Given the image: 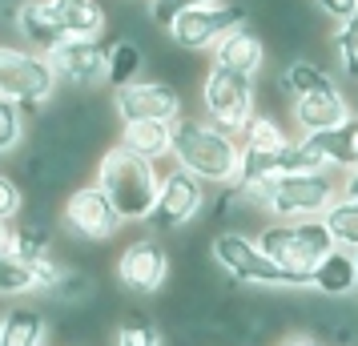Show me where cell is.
<instances>
[{"instance_id": "1", "label": "cell", "mask_w": 358, "mask_h": 346, "mask_svg": "<svg viewBox=\"0 0 358 346\" xmlns=\"http://www.w3.org/2000/svg\"><path fill=\"white\" fill-rule=\"evenodd\" d=\"M250 206L270 210L274 222H302V217H322L326 206L342 194L338 178L330 169L318 173H282L258 185H234Z\"/></svg>"}, {"instance_id": "2", "label": "cell", "mask_w": 358, "mask_h": 346, "mask_svg": "<svg viewBox=\"0 0 358 346\" xmlns=\"http://www.w3.org/2000/svg\"><path fill=\"white\" fill-rule=\"evenodd\" d=\"M173 161L201 178L206 185H234L238 178V161H242V145L238 137L213 129L210 121L197 117H178L173 121Z\"/></svg>"}, {"instance_id": "3", "label": "cell", "mask_w": 358, "mask_h": 346, "mask_svg": "<svg viewBox=\"0 0 358 346\" xmlns=\"http://www.w3.org/2000/svg\"><path fill=\"white\" fill-rule=\"evenodd\" d=\"M97 185L105 189V198L113 201V210L121 214V222H149L153 201H157L162 173L153 169V161L133 157L129 149L113 145L109 153H101Z\"/></svg>"}, {"instance_id": "4", "label": "cell", "mask_w": 358, "mask_h": 346, "mask_svg": "<svg viewBox=\"0 0 358 346\" xmlns=\"http://www.w3.org/2000/svg\"><path fill=\"white\" fill-rule=\"evenodd\" d=\"M210 254L217 270H226L234 282L242 286H274V290H298V286H310L306 274H290L266 254V250L242 230H217L210 242Z\"/></svg>"}, {"instance_id": "5", "label": "cell", "mask_w": 358, "mask_h": 346, "mask_svg": "<svg viewBox=\"0 0 358 346\" xmlns=\"http://www.w3.org/2000/svg\"><path fill=\"white\" fill-rule=\"evenodd\" d=\"M282 270L290 274H314V266L334 250V238L322 226V217H302V222H270L254 238Z\"/></svg>"}, {"instance_id": "6", "label": "cell", "mask_w": 358, "mask_h": 346, "mask_svg": "<svg viewBox=\"0 0 358 346\" xmlns=\"http://www.w3.org/2000/svg\"><path fill=\"white\" fill-rule=\"evenodd\" d=\"M201 105H206V121L213 129L238 137L242 125L254 117V77L213 65L201 85Z\"/></svg>"}, {"instance_id": "7", "label": "cell", "mask_w": 358, "mask_h": 346, "mask_svg": "<svg viewBox=\"0 0 358 346\" xmlns=\"http://www.w3.org/2000/svg\"><path fill=\"white\" fill-rule=\"evenodd\" d=\"M57 93V73L49 57L0 45V101H17L20 109H36Z\"/></svg>"}, {"instance_id": "8", "label": "cell", "mask_w": 358, "mask_h": 346, "mask_svg": "<svg viewBox=\"0 0 358 346\" xmlns=\"http://www.w3.org/2000/svg\"><path fill=\"white\" fill-rule=\"evenodd\" d=\"M250 13H245L242 4H226V0H213V4H201V8H189V13H181L173 17L169 24V41L185 52H201V49H213L229 29H238L245 24Z\"/></svg>"}, {"instance_id": "9", "label": "cell", "mask_w": 358, "mask_h": 346, "mask_svg": "<svg viewBox=\"0 0 358 346\" xmlns=\"http://www.w3.org/2000/svg\"><path fill=\"white\" fill-rule=\"evenodd\" d=\"M206 210V182L194 178V173H185V169H173V173H165L162 185H157V201H153V214L149 222L157 226V230H181V226H189L194 217H201Z\"/></svg>"}, {"instance_id": "10", "label": "cell", "mask_w": 358, "mask_h": 346, "mask_svg": "<svg viewBox=\"0 0 358 346\" xmlns=\"http://www.w3.org/2000/svg\"><path fill=\"white\" fill-rule=\"evenodd\" d=\"M65 226L85 242H109L121 230V214L113 210V201L105 198V189L97 182L73 189L65 201Z\"/></svg>"}, {"instance_id": "11", "label": "cell", "mask_w": 358, "mask_h": 346, "mask_svg": "<svg viewBox=\"0 0 358 346\" xmlns=\"http://www.w3.org/2000/svg\"><path fill=\"white\" fill-rule=\"evenodd\" d=\"M169 250L165 242L157 238H141V242H133V246L121 250V258H117V278L125 290L133 294H157L165 282H169Z\"/></svg>"}, {"instance_id": "12", "label": "cell", "mask_w": 358, "mask_h": 346, "mask_svg": "<svg viewBox=\"0 0 358 346\" xmlns=\"http://www.w3.org/2000/svg\"><path fill=\"white\" fill-rule=\"evenodd\" d=\"M113 105L121 121H178L181 97L173 85L165 81H133L125 89H113Z\"/></svg>"}, {"instance_id": "13", "label": "cell", "mask_w": 358, "mask_h": 346, "mask_svg": "<svg viewBox=\"0 0 358 346\" xmlns=\"http://www.w3.org/2000/svg\"><path fill=\"white\" fill-rule=\"evenodd\" d=\"M49 65L57 81L69 85H97L105 81V65H109V49L97 36H65L57 49L49 52Z\"/></svg>"}, {"instance_id": "14", "label": "cell", "mask_w": 358, "mask_h": 346, "mask_svg": "<svg viewBox=\"0 0 358 346\" xmlns=\"http://www.w3.org/2000/svg\"><path fill=\"white\" fill-rule=\"evenodd\" d=\"M290 113H294V125L302 133H322V129L342 125V121H350V105L338 93V85H330V89L306 93V97H294Z\"/></svg>"}, {"instance_id": "15", "label": "cell", "mask_w": 358, "mask_h": 346, "mask_svg": "<svg viewBox=\"0 0 358 346\" xmlns=\"http://www.w3.org/2000/svg\"><path fill=\"white\" fill-rule=\"evenodd\" d=\"M266 61V49H262V36L250 29V24H238L229 29L217 45H213V65L217 69H229V73H245L254 77Z\"/></svg>"}, {"instance_id": "16", "label": "cell", "mask_w": 358, "mask_h": 346, "mask_svg": "<svg viewBox=\"0 0 358 346\" xmlns=\"http://www.w3.org/2000/svg\"><path fill=\"white\" fill-rule=\"evenodd\" d=\"M17 29L24 36V45H33V52H41V57H49L65 41V33H61V24H57V17H52V8H49V0H24L17 8Z\"/></svg>"}, {"instance_id": "17", "label": "cell", "mask_w": 358, "mask_h": 346, "mask_svg": "<svg viewBox=\"0 0 358 346\" xmlns=\"http://www.w3.org/2000/svg\"><path fill=\"white\" fill-rule=\"evenodd\" d=\"M121 149L145 161H162L173 153V121H129L121 129Z\"/></svg>"}, {"instance_id": "18", "label": "cell", "mask_w": 358, "mask_h": 346, "mask_svg": "<svg viewBox=\"0 0 358 346\" xmlns=\"http://www.w3.org/2000/svg\"><path fill=\"white\" fill-rule=\"evenodd\" d=\"M310 141H314V149L322 153L326 169H358V121L350 117V121H342V125H334V129H322V133H306Z\"/></svg>"}, {"instance_id": "19", "label": "cell", "mask_w": 358, "mask_h": 346, "mask_svg": "<svg viewBox=\"0 0 358 346\" xmlns=\"http://www.w3.org/2000/svg\"><path fill=\"white\" fill-rule=\"evenodd\" d=\"M358 282V270H355V254L350 250H330L322 262L314 266V274H310V290H318L326 298H342L350 294Z\"/></svg>"}, {"instance_id": "20", "label": "cell", "mask_w": 358, "mask_h": 346, "mask_svg": "<svg viewBox=\"0 0 358 346\" xmlns=\"http://www.w3.org/2000/svg\"><path fill=\"white\" fill-rule=\"evenodd\" d=\"M49 8L65 36H101L105 29V8L97 0H49Z\"/></svg>"}, {"instance_id": "21", "label": "cell", "mask_w": 358, "mask_h": 346, "mask_svg": "<svg viewBox=\"0 0 358 346\" xmlns=\"http://www.w3.org/2000/svg\"><path fill=\"white\" fill-rule=\"evenodd\" d=\"M45 343V314L33 306H13L0 318V346H41Z\"/></svg>"}, {"instance_id": "22", "label": "cell", "mask_w": 358, "mask_h": 346, "mask_svg": "<svg viewBox=\"0 0 358 346\" xmlns=\"http://www.w3.org/2000/svg\"><path fill=\"white\" fill-rule=\"evenodd\" d=\"M322 226L330 230L334 246L355 254V250H358V198H346V194H338V198L326 206Z\"/></svg>"}, {"instance_id": "23", "label": "cell", "mask_w": 358, "mask_h": 346, "mask_svg": "<svg viewBox=\"0 0 358 346\" xmlns=\"http://www.w3.org/2000/svg\"><path fill=\"white\" fill-rule=\"evenodd\" d=\"M141 65H145V52L137 41H117L109 49V65H105V81L113 89H125L141 77Z\"/></svg>"}, {"instance_id": "24", "label": "cell", "mask_w": 358, "mask_h": 346, "mask_svg": "<svg viewBox=\"0 0 358 346\" xmlns=\"http://www.w3.org/2000/svg\"><path fill=\"white\" fill-rule=\"evenodd\" d=\"M330 73L318 65H310V61H290V65L282 69V77H278V89L286 93V97H306V93H318V89H330Z\"/></svg>"}, {"instance_id": "25", "label": "cell", "mask_w": 358, "mask_h": 346, "mask_svg": "<svg viewBox=\"0 0 358 346\" xmlns=\"http://www.w3.org/2000/svg\"><path fill=\"white\" fill-rule=\"evenodd\" d=\"M286 141H290L286 129L278 125L274 117H266V113H254L242 125V133H238V145L242 149H278V145H286Z\"/></svg>"}, {"instance_id": "26", "label": "cell", "mask_w": 358, "mask_h": 346, "mask_svg": "<svg viewBox=\"0 0 358 346\" xmlns=\"http://www.w3.org/2000/svg\"><path fill=\"white\" fill-rule=\"evenodd\" d=\"M52 246V230L45 226V222H36V217H29V222H17L13 226V254H20V258H41V254H49Z\"/></svg>"}, {"instance_id": "27", "label": "cell", "mask_w": 358, "mask_h": 346, "mask_svg": "<svg viewBox=\"0 0 358 346\" xmlns=\"http://www.w3.org/2000/svg\"><path fill=\"white\" fill-rule=\"evenodd\" d=\"M33 286V262L13 250H0V294H29Z\"/></svg>"}, {"instance_id": "28", "label": "cell", "mask_w": 358, "mask_h": 346, "mask_svg": "<svg viewBox=\"0 0 358 346\" xmlns=\"http://www.w3.org/2000/svg\"><path fill=\"white\" fill-rule=\"evenodd\" d=\"M334 45H338V61H342V73L358 85V13L346 17L334 33Z\"/></svg>"}, {"instance_id": "29", "label": "cell", "mask_w": 358, "mask_h": 346, "mask_svg": "<svg viewBox=\"0 0 358 346\" xmlns=\"http://www.w3.org/2000/svg\"><path fill=\"white\" fill-rule=\"evenodd\" d=\"M24 141V109L17 101H0V157Z\"/></svg>"}, {"instance_id": "30", "label": "cell", "mask_w": 358, "mask_h": 346, "mask_svg": "<svg viewBox=\"0 0 358 346\" xmlns=\"http://www.w3.org/2000/svg\"><path fill=\"white\" fill-rule=\"evenodd\" d=\"M201 4H213V0H149V13H153V20L157 24H173V17H181V13H189V8H201Z\"/></svg>"}, {"instance_id": "31", "label": "cell", "mask_w": 358, "mask_h": 346, "mask_svg": "<svg viewBox=\"0 0 358 346\" xmlns=\"http://www.w3.org/2000/svg\"><path fill=\"white\" fill-rule=\"evenodd\" d=\"M117 346H162V343H157V330L149 326V322L133 318V322H125V326H121Z\"/></svg>"}, {"instance_id": "32", "label": "cell", "mask_w": 358, "mask_h": 346, "mask_svg": "<svg viewBox=\"0 0 358 346\" xmlns=\"http://www.w3.org/2000/svg\"><path fill=\"white\" fill-rule=\"evenodd\" d=\"M20 206H24V198H20V185L8 178V173H0V217L4 222H13V217L20 214Z\"/></svg>"}, {"instance_id": "33", "label": "cell", "mask_w": 358, "mask_h": 346, "mask_svg": "<svg viewBox=\"0 0 358 346\" xmlns=\"http://www.w3.org/2000/svg\"><path fill=\"white\" fill-rule=\"evenodd\" d=\"M314 8H318L326 20L342 24L346 17H355V13H358V0H314Z\"/></svg>"}, {"instance_id": "34", "label": "cell", "mask_w": 358, "mask_h": 346, "mask_svg": "<svg viewBox=\"0 0 358 346\" xmlns=\"http://www.w3.org/2000/svg\"><path fill=\"white\" fill-rule=\"evenodd\" d=\"M282 346H326V343L314 338V334H290V338H282Z\"/></svg>"}, {"instance_id": "35", "label": "cell", "mask_w": 358, "mask_h": 346, "mask_svg": "<svg viewBox=\"0 0 358 346\" xmlns=\"http://www.w3.org/2000/svg\"><path fill=\"white\" fill-rule=\"evenodd\" d=\"M342 194H346V198H358V169H350V173H346V182H342Z\"/></svg>"}, {"instance_id": "36", "label": "cell", "mask_w": 358, "mask_h": 346, "mask_svg": "<svg viewBox=\"0 0 358 346\" xmlns=\"http://www.w3.org/2000/svg\"><path fill=\"white\" fill-rule=\"evenodd\" d=\"M0 250H13V222L0 217Z\"/></svg>"}, {"instance_id": "37", "label": "cell", "mask_w": 358, "mask_h": 346, "mask_svg": "<svg viewBox=\"0 0 358 346\" xmlns=\"http://www.w3.org/2000/svg\"><path fill=\"white\" fill-rule=\"evenodd\" d=\"M355 270H358V250H355Z\"/></svg>"}]
</instances>
